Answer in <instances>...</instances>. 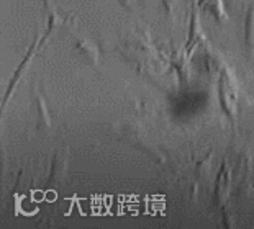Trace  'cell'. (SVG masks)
I'll list each match as a JSON object with an SVG mask.
<instances>
[{"mask_svg": "<svg viewBox=\"0 0 254 229\" xmlns=\"http://www.w3.org/2000/svg\"><path fill=\"white\" fill-rule=\"evenodd\" d=\"M117 2L120 3L123 8H127V10H131V0H117Z\"/></svg>", "mask_w": 254, "mask_h": 229, "instance_id": "9", "label": "cell"}, {"mask_svg": "<svg viewBox=\"0 0 254 229\" xmlns=\"http://www.w3.org/2000/svg\"><path fill=\"white\" fill-rule=\"evenodd\" d=\"M198 7L205 10V12H208L218 23H225L226 18H228V15L225 12L223 0H200Z\"/></svg>", "mask_w": 254, "mask_h": 229, "instance_id": "7", "label": "cell"}, {"mask_svg": "<svg viewBox=\"0 0 254 229\" xmlns=\"http://www.w3.org/2000/svg\"><path fill=\"white\" fill-rule=\"evenodd\" d=\"M43 3H45V7H46V8H50V10H53L51 0H43Z\"/></svg>", "mask_w": 254, "mask_h": 229, "instance_id": "11", "label": "cell"}, {"mask_svg": "<svg viewBox=\"0 0 254 229\" xmlns=\"http://www.w3.org/2000/svg\"><path fill=\"white\" fill-rule=\"evenodd\" d=\"M164 2V7L167 8V12H171L172 7H174V3H176V0H163Z\"/></svg>", "mask_w": 254, "mask_h": 229, "instance_id": "10", "label": "cell"}, {"mask_svg": "<svg viewBox=\"0 0 254 229\" xmlns=\"http://www.w3.org/2000/svg\"><path fill=\"white\" fill-rule=\"evenodd\" d=\"M202 40H203L202 26H200V23H198V15H197V12H193L192 13V18H190V33H189L187 51L190 53V49L195 48Z\"/></svg>", "mask_w": 254, "mask_h": 229, "instance_id": "8", "label": "cell"}, {"mask_svg": "<svg viewBox=\"0 0 254 229\" xmlns=\"http://www.w3.org/2000/svg\"><path fill=\"white\" fill-rule=\"evenodd\" d=\"M67 162L69 159H67L66 149L56 151V154L51 161L50 173H48V187H56L58 183L63 182V178L66 177V173H67Z\"/></svg>", "mask_w": 254, "mask_h": 229, "instance_id": "2", "label": "cell"}, {"mask_svg": "<svg viewBox=\"0 0 254 229\" xmlns=\"http://www.w3.org/2000/svg\"><path fill=\"white\" fill-rule=\"evenodd\" d=\"M245 46L246 56L254 64V5H250L245 16Z\"/></svg>", "mask_w": 254, "mask_h": 229, "instance_id": "5", "label": "cell"}, {"mask_svg": "<svg viewBox=\"0 0 254 229\" xmlns=\"http://www.w3.org/2000/svg\"><path fill=\"white\" fill-rule=\"evenodd\" d=\"M231 188V172L226 161L221 164V169L218 172V180H217V187H215V201L218 205H223L226 198L230 195Z\"/></svg>", "mask_w": 254, "mask_h": 229, "instance_id": "4", "label": "cell"}, {"mask_svg": "<svg viewBox=\"0 0 254 229\" xmlns=\"http://www.w3.org/2000/svg\"><path fill=\"white\" fill-rule=\"evenodd\" d=\"M74 48L87 64L95 65L99 62V49L95 48V45L92 41L85 40V38H75Z\"/></svg>", "mask_w": 254, "mask_h": 229, "instance_id": "6", "label": "cell"}, {"mask_svg": "<svg viewBox=\"0 0 254 229\" xmlns=\"http://www.w3.org/2000/svg\"><path fill=\"white\" fill-rule=\"evenodd\" d=\"M220 105L228 116H235L236 113V85L233 77L230 75V70L225 69L220 75Z\"/></svg>", "mask_w": 254, "mask_h": 229, "instance_id": "1", "label": "cell"}, {"mask_svg": "<svg viewBox=\"0 0 254 229\" xmlns=\"http://www.w3.org/2000/svg\"><path fill=\"white\" fill-rule=\"evenodd\" d=\"M31 107H33V116H35V124L38 131H45L50 129L51 126V119L48 114L46 103L43 100L41 94L36 89H31Z\"/></svg>", "mask_w": 254, "mask_h": 229, "instance_id": "3", "label": "cell"}]
</instances>
